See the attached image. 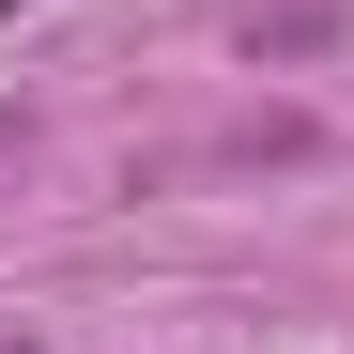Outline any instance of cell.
<instances>
[{"label": "cell", "mask_w": 354, "mask_h": 354, "mask_svg": "<svg viewBox=\"0 0 354 354\" xmlns=\"http://www.w3.org/2000/svg\"><path fill=\"white\" fill-rule=\"evenodd\" d=\"M339 46H354L339 0H262V16L231 31V62H247V77H292V62H339Z\"/></svg>", "instance_id": "obj_1"}, {"label": "cell", "mask_w": 354, "mask_h": 354, "mask_svg": "<svg viewBox=\"0 0 354 354\" xmlns=\"http://www.w3.org/2000/svg\"><path fill=\"white\" fill-rule=\"evenodd\" d=\"M16 154H31V124H16V108H0V169H16Z\"/></svg>", "instance_id": "obj_2"}, {"label": "cell", "mask_w": 354, "mask_h": 354, "mask_svg": "<svg viewBox=\"0 0 354 354\" xmlns=\"http://www.w3.org/2000/svg\"><path fill=\"white\" fill-rule=\"evenodd\" d=\"M0 354H16V339H0Z\"/></svg>", "instance_id": "obj_3"}]
</instances>
